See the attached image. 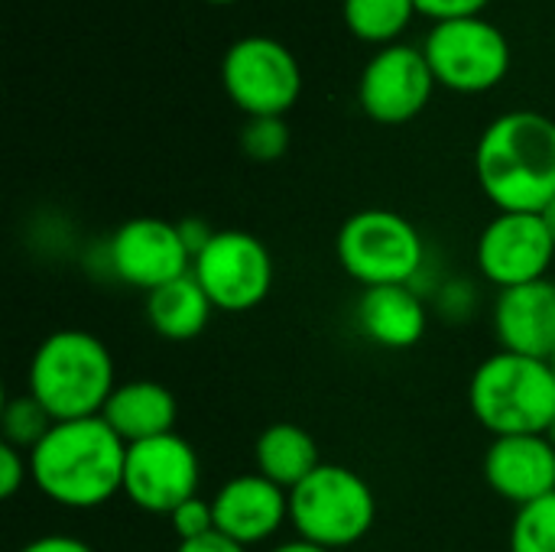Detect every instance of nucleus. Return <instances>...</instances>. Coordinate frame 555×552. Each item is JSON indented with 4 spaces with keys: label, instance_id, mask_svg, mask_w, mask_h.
<instances>
[{
    "label": "nucleus",
    "instance_id": "nucleus-1",
    "mask_svg": "<svg viewBox=\"0 0 555 552\" xmlns=\"http://www.w3.org/2000/svg\"><path fill=\"white\" fill-rule=\"evenodd\" d=\"M26 459L29 482L59 508L94 511L124 495L127 446L101 416L55 423Z\"/></svg>",
    "mask_w": 555,
    "mask_h": 552
},
{
    "label": "nucleus",
    "instance_id": "nucleus-2",
    "mask_svg": "<svg viewBox=\"0 0 555 552\" xmlns=\"http://www.w3.org/2000/svg\"><path fill=\"white\" fill-rule=\"evenodd\" d=\"M478 185L498 211L540 215L555 198V120L540 111L494 117L475 146Z\"/></svg>",
    "mask_w": 555,
    "mask_h": 552
},
{
    "label": "nucleus",
    "instance_id": "nucleus-3",
    "mask_svg": "<svg viewBox=\"0 0 555 552\" xmlns=\"http://www.w3.org/2000/svg\"><path fill=\"white\" fill-rule=\"evenodd\" d=\"M114 387V358L107 345L85 329H59L46 335L26 368V390L55 423L101 416Z\"/></svg>",
    "mask_w": 555,
    "mask_h": 552
},
{
    "label": "nucleus",
    "instance_id": "nucleus-4",
    "mask_svg": "<svg viewBox=\"0 0 555 552\" xmlns=\"http://www.w3.org/2000/svg\"><path fill=\"white\" fill-rule=\"evenodd\" d=\"M472 416L498 436H546L555 420V374L550 361L494 351L468 381Z\"/></svg>",
    "mask_w": 555,
    "mask_h": 552
},
{
    "label": "nucleus",
    "instance_id": "nucleus-5",
    "mask_svg": "<svg viewBox=\"0 0 555 552\" xmlns=\"http://www.w3.org/2000/svg\"><path fill=\"white\" fill-rule=\"evenodd\" d=\"M377 521V498L364 475L322 462L289 491V527L299 540L341 552L361 543Z\"/></svg>",
    "mask_w": 555,
    "mask_h": 552
},
{
    "label": "nucleus",
    "instance_id": "nucleus-6",
    "mask_svg": "<svg viewBox=\"0 0 555 552\" xmlns=\"http://www.w3.org/2000/svg\"><path fill=\"white\" fill-rule=\"evenodd\" d=\"M335 254L341 270L364 290L410 286L426 264V244L416 224L390 208H364L345 218Z\"/></svg>",
    "mask_w": 555,
    "mask_h": 552
},
{
    "label": "nucleus",
    "instance_id": "nucleus-7",
    "mask_svg": "<svg viewBox=\"0 0 555 552\" xmlns=\"http://www.w3.org/2000/svg\"><path fill=\"white\" fill-rule=\"evenodd\" d=\"M221 88L247 117H286L302 94V68L286 42L244 36L221 59Z\"/></svg>",
    "mask_w": 555,
    "mask_h": 552
},
{
    "label": "nucleus",
    "instance_id": "nucleus-8",
    "mask_svg": "<svg viewBox=\"0 0 555 552\" xmlns=\"http://www.w3.org/2000/svg\"><path fill=\"white\" fill-rule=\"evenodd\" d=\"M423 52L436 81L459 94L491 91L511 72V42L485 16L433 23Z\"/></svg>",
    "mask_w": 555,
    "mask_h": 552
},
{
    "label": "nucleus",
    "instance_id": "nucleus-9",
    "mask_svg": "<svg viewBox=\"0 0 555 552\" xmlns=\"http://www.w3.org/2000/svg\"><path fill=\"white\" fill-rule=\"evenodd\" d=\"M192 277L221 312H250L273 290V257L250 231H215L192 257Z\"/></svg>",
    "mask_w": 555,
    "mask_h": 552
},
{
    "label": "nucleus",
    "instance_id": "nucleus-10",
    "mask_svg": "<svg viewBox=\"0 0 555 552\" xmlns=\"http://www.w3.org/2000/svg\"><path fill=\"white\" fill-rule=\"evenodd\" d=\"M198 485H202V462L185 436L166 433L127 446L124 498L143 514L169 517L176 508H182L189 498L198 495Z\"/></svg>",
    "mask_w": 555,
    "mask_h": 552
},
{
    "label": "nucleus",
    "instance_id": "nucleus-11",
    "mask_svg": "<svg viewBox=\"0 0 555 552\" xmlns=\"http://www.w3.org/2000/svg\"><path fill=\"white\" fill-rule=\"evenodd\" d=\"M436 85L439 81L426 62L423 46L416 49L406 42H393L377 49L364 65L358 81V104L374 124L400 127L426 111Z\"/></svg>",
    "mask_w": 555,
    "mask_h": 552
},
{
    "label": "nucleus",
    "instance_id": "nucleus-12",
    "mask_svg": "<svg viewBox=\"0 0 555 552\" xmlns=\"http://www.w3.org/2000/svg\"><path fill=\"white\" fill-rule=\"evenodd\" d=\"M555 241L533 211H498L475 244V264L481 277L498 290H514L550 277Z\"/></svg>",
    "mask_w": 555,
    "mask_h": 552
},
{
    "label": "nucleus",
    "instance_id": "nucleus-13",
    "mask_svg": "<svg viewBox=\"0 0 555 552\" xmlns=\"http://www.w3.org/2000/svg\"><path fill=\"white\" fill-rule=\"evenodd\" d=\"M111 273L143 293H153L185 273H192V254L179 234L176 221L163 218H130L107 241Z\"/></svg>",
    "mask_w": 555,
    "mask_h": 552
},
{
    "label": "nucleus",
    "instance_id": "nucleus-14",
    "mask_svg": "<svg viewBox=\"0 0 555 552\" xmlns=\"http://www.w3.org/2000/svg\"><path fill=\"white\" fill-rule=\"evenodd\" d=\"M215 530L241 547H260L289 524V491L260 472L234 475L211 495Z\"/></svg>",
    "mask_w": 555,
    "mask_h": 552
},
{
    "label": "nucleus",
    "instance_id": "nucleus-15",
    "mask_svg": "<svg viewBox=\"0 0 555 552\" xmlns=\"http://www.w3.org/2000/svg\"><path fill=\"white\" fill-rule=\"evenodd\" d=\"M488 488L514 508L555 495V446L546 436H498L485 452Z\"/></svg>",
    "mask_w": 555,
    "mask_h": 552
},
{
    "label": "nucleus",
    "instance_id": "nucleus-16",
    "mask_svg": "<svg viewBox=\"0 0 555 552\" xmlns=\"http://www.w3.org/2000/svg\"><path fill=\"white\" fill-rule=\"evenodd\" d=\"M501 351L550 361L555 355V280L501 290L491 316Z\"/></svg>",
    "mask_w": 555,
    "mask_h": 552
},
{
    "label": "nucleus",
    "instance_id": "nucleus-17",
    "mask_svg": "<svg viewBox=\"0 0 555 552\" xmlns=\"http://www.w3.org/2000/svg\"><path fill=\"white\" fill-rule=\"evenodd\" d=\"M358 325L374 345L406 351L423 342L429 312L413 286H371L358 299Z\"/></svg>",
    "mask_w": 555,
    "mask_h": 552
},
{
    "label": "nucleus",
    "instance_id": "nucleus-18",
    "mask_svg": "<svg viewBox=\"0 0 555 552\" xmlns=\"http://www.w3.org/2000/svg\"><path fill=\"white\" fill-rule=\"evenodd\" d=\"M101 420L124 439V446H133L176 433L179 403L172 390L156 381H127L114 387L111 400L101 410Z\"/></svg>",
    "mask_w": 555,
    "mask_h": 552
},
{
    "label": "nucleus",
    "instance_id": "nucleus-19",
    "mask_svg": "<svg viewBox=\"0 0 555 552\" xmlns=\"http://www.w3.org/2000/svg\"><path fill=\"white\" fill-rule=\"evenodd\" d=\"M319 465L322 459L312 433L296 423H273L254 442V472L280 485L283 491L302 485Z\"/></svg>",
    "mask_w": 555,
    "mask_h": 552
},
{
    "label": "nucleus",
    "instance_id": "nucleus-20",
    "mask_svg": "<svg viewBox=\"0 0 555 552\" xmlns=\"http://www.w3.org/2000/svg\"><path fill=\"white\" fill-rule=\"evenodd\" d=\"M215 306L192 273L146 293V322L166 342H192L208 329Z\"/></svg>",
    "mask_w": 555,
    "mask_h": 552
},
{
    "label": "nucleus",
    "instance_id": "nucleus-21",
    "mask_svg": "<svg viewBox=\"0 0 555 552\" xmlns=\"http://www.w3.org/2000/svg\"><path fill=\"white\" fill-rule=\"evenodd\" d=\"M345 26L354 39L374 46H393L416 16L413 0H341Z\"/></svg>",
    "mask_w": 555,
    "mask_h": 552
},
{
    "label": "nucleus",
    "instance_id": "nucleus-22",
    "mask_svg": "<svg viewBox=\"0 0 555 552\" xmlns=\"http://www.w3.org/2000/svg\"><path fill=\"white\" fill-rule=\"evenodd\" d=\"M55 426V420L49 416V410L26 390L20 397H10L3 403L0 413V429H3V442L29 452L42 442V436Z\"/></svg>",
    "mask_w": 555,
    "mask_h": 552
},
{
    "label": "nucleus",
    "instance_id": "nucleus-23",
    "mask_svg": "<svg viewBox=\"0 0 555 552\" xmlns=\"http://www.w3.org/2000/svg\"><path fill=\"white\" fill-rule=\"evenodd\" d=\"M507 547L511 552H555V495L517 508Z\"/></svg>",
    "mask_w": 555,
    "mask_h": 552
},
{
    "label": "nucleus",
    "instance_id": "nucleus-24",
    "mask_svg": "<svg viewBox=\"0 0 555 552\" xmlns=\"http://www.w3.org/2000/svg\"><path fill=\"white\" fill-rule=\"evenodd\" d=\"M241 150L254 163H276L289 150V127L283 117H247L241 130Z\"/></svg>",
    "mask_w": 555,
    "mask_h": 552
},
{
    "label": "nucleus",
    "instance_id": "nucleus-25",
    "mask_svg": "<svg viewBox=\"0 0 555 552\" xmlns=\"http://www.w3.org/2000/svg\"><path fill=\"white\" fill-rule=\"evenodd\" d=\"M169 527L172 534L179 537V543H189V540H202L208 534H215V511H211V498H189L182 508H176L169 514Z\"/></svg>",
    "mask_w": 555,
    "mask_h": 552
},
{
    "label": "nucleus",
    "instance_id": "nucleus-26",
    "mask_svg": "<svg viewBox=\"0 0 555 552\" xmlns=\"http://www.w3.org/2000/svg\"><path fill=\"white\" fill-rule=\"evenodd\" d=\"M29 478V459L23 449L10 446V442H0V498L10 501L20 495V488L26 485Z\"/></svg>",
    "mask_w": 555,
    "mask_h": 552
},
{
    "label": "nucleus",
    "instance_id": "nucleus-27",
    "mask_svg": "<svg viewBox=\"0 0 555 552\" xmlns=\"http://www.w3.org/2000/svg\"><path fill=\"white\" fill-rule=\"evenodd\" d=\"M420 16H429L433 23L446 20H465V16H481L491 0H413Z\"/></svg>",
    "mask_w": 555,
    "mask_h": 552
},
{
    "label": "nucleus",
    "instance_id": "nucleus-28",
    "mask_svg": "<svg viewBox=\"0 0 555 552\" xmlns=\"http://www.w3.org/2000/svg\"><path fill=\"white\" fill-rule=\"evenodd\" d=\"M16 552H94L85 540L78 537H65V534H46V537H36L29 543H23Z\"/></svg>",
    "mask_w": 555,
    "mask_h": 552
},
{
    "label": "nucleus",
    "instance_id": "nucleus-29",
    "mask_svg": "<svg viewBox=\"0 0 555 552\" xmlns=\"http://www.w3.org/2000/svg\"><path fill=\"white\" fill-rule=\"evenodd\" d=\"M176 224H179V234H182V241H185V247H189L192 257L215 238V228L205 218H182Z\"/></svg>",
    "mask_w": 555,
    "mask_h": 552
},
{
    "label": "nucleus",
    "instance_id": "nucleus-30",
    "mask_svg": "<svg viewBox=\"0 0 555 552\" xmlns=\"http://www.w3.org/2000/svg\"><path fill=\"white\" fill-rule=\"evenodd\" d=\"M176 552H250V550H247V547H241V543H234V540H228V537H221V534L215 530V534H208V537H202V540L179 543V550Z\"/></svg>",
    "mask_w": 555,
    "mask_h": 552
},
{
    "label": "nucleus",
    "instance_id": "nucleus-31",
    "mask_svg": "<svg viewBox=\"0 0 555 552\" xmlns=\"http://www.w3.org/2000/svg\"><path fill=\"white\" fill-rule=\"evenodd\" d=\"M270 552H332V550H322V547H315V543H306V540H286V543H280V547H273Z\"/></svg>",
    "mask_w": 555,
    "mask_h": 552
},
{
    "label": "nucleus",
    "instance_id": "nucleus-32",
    "mask_svg": "<svg viewBox=\"0 0 555 552\" xmlns=\"http://www.w3.org/2000/svg\"><path fill=\"white\" fill-rule=\"evenodd\" d=\"M543 215V221H546V228H550V234H553V241H555V198L540 211Z\"/></svg>",
    "mask_w": 555,
    "mask_h": 552
},
{
    "label": "nucleus",
    "instance_id": "nucleus-33",
    "mask_svg": "<svg viewBox=\"0 0 555 552\" xmlns=\"http://www.w3.org/2000/svg\"><path fill=\"white\" fill-rule=\"evenodd\" d=\"M546 439H550V442H553V446H555V420H553V423H550V429H546Z\"/></svg>",
    "mask_w": 555,
    "mask_h": 552
},
{
    "label": "nucleus",
    "instance_id": "nucleus-34",
    "mask_svg": "<svg viewBox=\"0 0 555 552\" xmlns=\"http://www.w3.org/2000/svg\"><path fill=\"white\" fill-rule=\"evenodd\" d=\"M205 3H215V7H224V3H237V0H205Z\"/></svg>",
    "mask_w": 555,
    "mask_h": 552
},
{
    "label": "nucleus",
    "instance_id": "nucleus-35",
    "mask_svg": "<svg viewBox=\"0 0 555 552\" xmlns=\"http://www.w3.org/2000/svg\"><path fill=\"white\" fill-rule=\"evenodd\" d=\"M550 368H553V374H555V355H553V358H550Z\"/></svg>",
    "mask_w": 555,
    "mask_h": 552
}]
</instances>
